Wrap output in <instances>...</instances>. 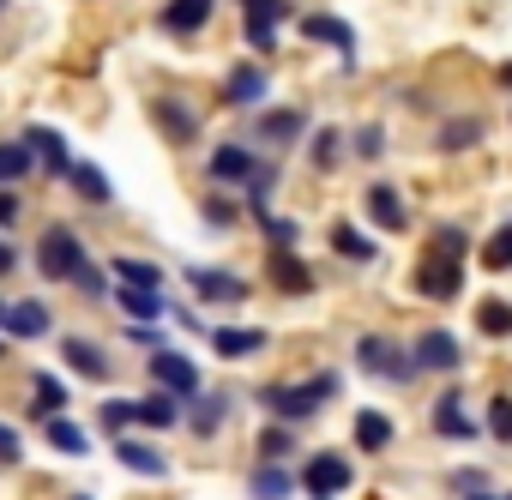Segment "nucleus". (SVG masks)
I'll list each match as a JSON object with an SVG mask.
<instances>
[{
    "label": "nucleus",
    "mask_w": 512,
    "mask_h": 500,
    "mask_svg": "<svg viewBox=\"0 0 512 500\" xmlns=\"http://www.w3.org/2000/svg\"><path fill=\"white\" fill-rule=\"evenodd\" d=\"M326 398H338V374H320V380H308V386H266L260 392V404L278 416V422H308V416H320V404Z\"/></svg>",
    "instance_id": "nucleus-1"
},
{
    "label": "nucleus",
    "mask_w": 512,
    "mask_h": 500,
    "mask_svg": "<svg viewBox=\"0 0 512 500\" xmlns=\"http://www.w3.org/2000/svg\"><path fill=\"white\" fill-rule=\"evenodd\" d=\"M79 260H85V241H79V235H73L67 223H49V229H43V241H37V272H43V278H61V284H67Z\"/></svg>",
    "instance_id": "nucleus-2"
},
{
    "label": "nucleus",
    "mask_w": 512,
    "mask_h": 500,
    "mask_svg": "<svg viewBox=\"0 0 512 500\" xmlns=\"http://www.w3.org/2000/svg\"><path fill=\"white\" fill-rule=\"evenodd\" d=\"M356 362H362L368 374H380V380H398V386H410V380H416L410 350H404V344H392V338H380V332H368V338L356 344Z\"/></svg>",
    "instance_id": "nucleus-3"
},
{
    "label": "nucleus",
    "mask_w": 512,
    "mask_h": 500,
    "mask_svg": "<svg viewBox=\"0 0 512 500\" xmlns=\"http://www.w3.org/2000/svg\"><path fill=\"white\" fill-rule=\"evenodd\" d=\"M350 482H356V464H350V458H338V452H314V458H308V470H302L308 500H338Z\"/></svg>",
    "instance_id": "nucleus-4"
},
{
    "label": "nucleus",
    "mask_w": 512,
    "mask_h": 500,
    "mask_svg": "<svg viewBox=\"0 0 512 500\" xmlns=\"http://www.w3.org/2000/svg\"><path fill=\"white\" fill-rule=\"evenodd\" d=\"M410 362H416V374H458L464 356H458V338L434 326V332H422V338L410 344Z\"/></svg>",
    "instance_id": "nucleus-5"
},
{
    "label": "nucleus",
    "mask_w": 512,
    "mask_h": 500,
    "mask_svg": "<svg viewBox=\"0 0 512 500\" xmlns=\"http://www.w3.org/2000/svg\"><path fill=\"white\" fill-rule=\"evenodd\" d=\"M416 290H422L428 302H452V296L464 290V260L428 254V260H422V278H416Z\"/></svg>",
    "instance_id": "nucleus-6"
},
{
    "label": "nucleus",
    "mask_w": 512,
    "mask_h": 500,
    "mask_svg": "<svg viewBox=\"0 0 512 500\" xmlns=\"http://www.w3.org/2000/svg\"><path fill=\"white\" fill-rule=\"evenodd\" d=\"M187 284H193V296H205V302H247V284L235 278V272H223V266H187Z\"/></svg>",
    "instance_id": "nucleus-7"
},
{
    "label": "nucleus",
    "mask_w": 512,
    "mask_h": 500,
    "mask_svg": "<svg viewBox=\"0 0 512 500\" xmlns=\"http://www.w3.org/2000/svg\"><path fill=\"white\" fill-rule=\"evenodd\" d=\"M151 380H157L163 392H175V398H193V392H199V368H193L181 350H157V356H151Z\"/></svg>",
    "instance_id": "nucleus-8"
},
{
    "label": "nucleus",
    "mask_w": 512,
    "mask_h": 500,
    "mask_svg": "<svg viewBox=\"0 0 512 500\" xmlns=\"http://www.w3.org/2000/svg\"><path fill=\"white\" fill-rule=\"evenodd\" d=\"M428 428H434V434H446V440H476V434H482V422H470V416H464V398H458V392H446V398L428 410Z\"/></svg>",
    "instance_id": "nucleus-9"
},
{
    "label": "nucleus",
    "mask_w": 512,
    "mask_h": 500,
    "mask_svg": "<svg viewBox=\"0 0 512 500\" xmlns=\"http://www.w3.org/2000/svg\"><path fill=\"white\" fill-rule=\"evenodd\" d=\"M253 169H260V163H253L247 145H217V151H211V181H217V187H247Z\"/></svg>",
    "instance_id": "nucleus-10"
},
{
    "label": "nucleus",
    "mask_w": 512,
    "mask_h": 500,
    "mask_svg": "<svg viewBox=\"0 0 512 500\" xmlns=\"http://www.w3.org/2000/svg\"><path fill=\"white\" fill-rule=\"evenodd\" d=\"M19 139H25V151H31L49 175H67V163H73V157H67V139H61L55 127H25Z\"/></svg>",
    "instance_id": "nucleus-11"
},
{
    "label": "nucleus",
    "mask_w": 512,
    "mask_h": 500,
    "mask_svg": "<svg viewBox=\"0 0 512 500\" xmlns=\"http://www.w3.org/2000/svg\"><path fill=\"white\" fill-rule=\"evenodd\" d=\"M368 217H374V229H392V235H398V229L410 223L404 193H398L392 181H374V187H368Z\"/></svg>",
    "instance_id": "nucleus-12"
},
{
    "label": "nucleus",
    "mask_w": 512,
    "mask_h": 500,
    "mask_svg": "<svg viewBox=\"0 0 512 500\" xmlns=\"http://www.w3.org/2000/svg\"><path fill=\"white\" fill-rule=\"evenodd\" d=\"M61 356H67V368H73L79 380H109V374H115V368H109V350L91 344V338H67Z\"/></svg>",
    "instance_id": "nucleus-13"
},
{
    "label": "nucleus",
    "mask_w": 512,
    "mask_h": 500,
    "mask_svg": "<svg viewBox=\"0 0 512 500\" xmlns=\"http://www.w3.org/2000/svg\"><path fill=\"white\" fill-rule=\"evenodd\" d=\"M211 7H217V0H169V7H163V31L169 37H193V31H205V19H211Z\"/></svg>",
    "instance_id": "nucleus-14"
},
{
    "label": "nucleus",
    "mask_w": 512,
    "mask_h": 500,
    "mask_svg": "<svg viewBox=\"0 0 512 500\" xmlns=\"http://www.w3.org/2000/svg\"><path fill=\"white\" fill-rule=\"evenodd\" d=\"M247 494H253V500H290V494H296V476H290L278 458H266L260 470L247 476Z\"/></svg>",
    "instance_id": "nucleus-15"
},
{
    "label": "nucleus",
    "mask_w": 512,
    "mask_h": 500,
    "mask_svg": "<svg viewBox=\"0 0 512 500\" xmlns=\"http://www.w3.org/2000/svg\"><path fill=\"white\" fill-rule=\"evenodd\" d=\"M0 326H7L13 338H43L49 332V308L43 302H7L0 308Z\"/></svg>",
    "instance_id": "nucleus-16"
},
{
    "label": "nucleus",
    "mask_w": 512,
    "mask_h": 500,
    "mask_svg": "<svg viewBox=\"0 0 512 500\" xmlns=\"http://www.w3.org/2000/svg\"><path fill=\"white\" fill-rule=\"evenodd\" d=\"M302 37H308V43H326V49H344V55H356V31H350L344 19H332V13H314V19H302Z\"/></svg>",
    "instance_id": "nucleus-17"
},
{
    "label": "nucleus",
    "mask_w": 512,
    "mask_h": 500,
    "mask_svg": "<svg viewBox=\"0 0 512 500\" xmlns=\"http://www.w3.org/2000/svg\"><path fill=\"white\" fill-rule=\"evenodd\" d=\"M482 133H488V127H482L476 115H458V121H446V127L434 133V151H440V157H458V151L482 145Z\"/></svg>",
    "instance_id": "nucleus-18"
},
{
    "label": "nucleus",
    "mask_w": 512,
    "mask_h": 500,
    "mask_svg": "<svg viewBox=\"0 0 512 500\" xmlns=\"http://www.w3.org/2000/svg\"><path fill=\"white\" fill-rule=\"evenodd\" d=\"M272 284H278V290H290V296H308V290H314L308 266L296 260V247H272Z\"/></svg>",
    "instance_id": "nucleus-19"
},
{
    "label": "nucleus",
    "mask_w": 512,
    "mask_h": 500,
    "mask_svg": "<svg viewBox=\"0 0 512 500\" xmlns=\"http://www.w3.org/2000/svg\"><path fill=\"white\" fill-rule=\"evenodd\" d=\"M266 91H272V79H266L260 67H235V73H229V85H223V97H229V103H241V109L266 103Z\"/></svg>",
    "instance_id": "nucleus-20"
},
{
    "label": "nucleus",
    "mask_w": 512,
    "mask_h": 500,
    "mask_svg": "<svg viewBox=\"0 0 512 500\" xmlns=\"http://www.w3.org/2000/svg\"><path fill=\"white\" fill-rule=\"evenodd\" d=\"M115 458H121L127 470H139V476H163V470H169V458H163L157 446H145V440H127V434H115Z\"/></svg>",
    "instance_id": "nucleus-21"
},
{
    "label": "nucleus",
    "mask_w": 512,
    "mask_h": 500,
    "mask_svg": "<svg viewBox=\"0 0 512 500\" xmlns=\"http://www.w3.org/2000/svg\"><path fill=\"white\" fill-rule=\"evenodd\" d=\"M157 127H163L175 145H193V139H199V115H193L187 103H169V97L157 103Z\"/></svg>",
    "instance_id": "nucleus-22"
},
{
    "label": "nucleus",
    "mask_w": 512,
    "mask_h": 500,
    "mask_svg": "<svg viewBox=\"0 0 512 500\" xmlns=\"http://www.w3.org/2000/svg\"><path fill=\"white\" fill-rule=\"evenodd\" d=\"M211 350H217V356H229V362H235V356H260V350H266V332H241V326H217V332H211Z\"/></svg>",
    "instance_id": "nucleus-23"
},
{
    "label": "nucleus",
    "mask_w": 512,
    "mask_h": 500,
    "mask_svg": "<svg viewBox=\"0 0 512 500\" xmlns=\"http://www.w3.org/2000/svg\"><path fill=\"white\" fill-rule=\"evenodd\" d=\"M109 272H115V284H127V290H163V266H151V260H133V254H121Z\"/></svg>",
    "instance_id": "nucleus-24"
},
{
    "label": "nucleus",
    "mask_w": 512,
    "mask_h": 500,
    "mask_svg": "<svg viewBox=\"0 0 512 500\" xmlns=\"http://www.w3.org/2000/svg\"><path fill=\"white\" fill-rule=\"evenodd\" d=\"M392 434H398V428H392L386 410H362V416H356V446H362V452H386Z\"/></svg>",
    "instance_id": "nucleus-25"
},
{
    "label": "nucleus",
    "mask_w": 512,
    "mask_h": 500,
    "mask_svg": "<svg viewBox=\"0 0 512 500\" xmlns=\"http://www.w3.org/2000/svg\"><path fill=\"white\" fill-rule=\"evenodd\" d=\"M302 127H308V115H302V109H272V115L260 121V139H272V145H296V139H302Z\"/></svg>",
    "instance_id": "nucleus-26"
},
{
    "label": "nucleus",
    "mask_w": 512,
    "mask_h": 500,
    "mask_svg": "<svg viewBox=\"0 0 512 500\" xmlns=\"http://www.w3.org/2000/svg\"><path fill=\"white\" fill-rule=\"evenodd\" d=\"M61 181H73L91 205H109V199H115V187L103 181V169H97V163H67V175H61Z\"/></svg>",
    "instance_id": "nucleus-27"
},
{
    "label": "nucleus",
    "mask_w": 512,
    "mask_h": 500,
    "mask_svg": "<svg viewBox=\"0 0 512 500\" xmlns=\"http://www.w3.org/2000/svg\"><path fill=\"white\" fill-rule=\"evenodd\" d=\"M25 175H37V157L25 151V139H7V145H0V187H13Z\"/></svg>",
    "instance_id": "nucleus-28"
},
{
    "label": "nucleus",
    "mask_w": 512,
    "mask_h": 500,
    "mask_svg": "<svg viewBox=\"0 0 512 500\" xmlns=\"http://www.w3.org/2000/svg\"><path fill=\"white\" fill-rule=\"evenodd\" d=\"M139 422H145V428H175V422H181V398H175V392L139 398Z\"/></svg>",
    "instance_id": "nucleus-29"
},
{
    "label": "nucleus",
    "mask_w": 512,
    "mask_h": 500,
    "mask_svg": "<svg viewBox=\"0 0 512 500\" xmlns=\"http://www.w3.org/2000/svg\"><path fill=\"white\" fill-rule=\"evenodd\" d=\"M332 254H344V260H356V266H368V260H374V241H368L362 229H350V223H338V229H332Z\"/></svg>",
    "instance_id": "nucleus-30"
},
{
    "label": "nucleus",
    "mask_w": 512,
    "mask_h": 500,
    "mask_svg": "<svg viewBox=\"0 0 512 500\" xmlns=\"http://www.w3.org/2000/svg\"><path fill=\"white\" fill-rule=\"evenodd\" d=\"M115 302H121L133 320H157V314H163V290H127V284H115Z\"/></svg>",
    "instance_id": "nucleus-31"
},
{
    "label": "nucleus",
    "mask_w": 512,
    "mask_h": 500,
    "mask_svg": "<svg viewBox=\"0 0 512 500\" xmlns=\"http://www.w3.org/2000/svg\"><path fill=\"white\" fill-rule=\"evenodd\" d=\"M223 416H229V398H223V392H217V398H199V392H193V434H217Z\"/></svg>",
    "instance_id": "nucleus-32"
},
{
    "label": "nucleus",
    "mask_w": 512,
    "mask_h": 500,
    "mask_svg": "<svg viewBox=\"0 0 512 500\" xmlns=\"http://www.w3.org/2000/svg\"><path fill=\"white\" fill-rule=\"evenodd\" d=\"M49 446H55V452H73V458H85V452H91L85 428H79V422H61V416H49Z\"/></svg>",
    "instance_id": "nucleus-33"
},
{
    "label": "nucleus",
    "mask_w": 512,
    "mask_h": 500,
    "mask_svg": "<svg viewBox=\"0 0 512 500\" xmlns=\"http://www.w3.org/2000/svg\"><path fill=\"white\" fill-rule=\"evenodd\" d=\"M476 332L482 338H512V302H482L476 308Z\"/></svg>",
    "instance_id": "nucleus-34"
},
{
    "label": "nucleus",
    "mask_w": 512,
    "mask_h": 500,
    "mask_svg": "<svg viewBox=\"0 0 512 500\" xmlns=\"http://www.w3.org/2000/svg\"><path fill=\"white\" fill-rule=\"evenodd\" d=\"M482 266H488V272H512V223H500V229L482 241Z\"/></svg>",
    "instance_id": "nucleus-35"
},
{
    "label": "nucleus",
    "mask_w": 512,
    "mask_h": 500,
    "mask_svg": "<svg viewBox=\"0 0 512 500\" xmlns=\"http://www.w3.org/2000/svg\"><path fill=\"white\" fill-rule=\"evenodd\" d=\"M31 386H37V410H31V416H55V410L67 404V386H61L55 374H37Z\"/></svg>",
    "instance_id": "nucleus-36"
},
{
    "label": "nucleus",
    "mask_w": 512,
    "mask_h": 500,
    "mask_svg": "<svg viewBox=\"0 0 512 500\" xmlns=\"http://www.w3.org/2000/svg\"><path fill=\"white\" fill-rule=\"evenodd\" d=\"M97 416H103V428H109V434H127V428L139 422V404H133V398H109Z\"/></svg>",
    "instance_id": "nucleus-37"
},
{
    "label": "nucleus",
    "mask_w": 512,
    "mask_h": 500,
    "mask_svg": "<svg viewBox=\"0 0 512 500\" xmlns=\"http://www.w3.org/2000/svg\"><path fill=\"white\" fill-rule=\"evenodd\" d=\"M272 187H278V169H253V175H247V205L260 211V217H266V205H272Z\"/></svg>",
    "instance_id": "nucleus-38"
},
{
    "label": "nucleus",
    "mask_w": 512,
    "mask_h": 500,
    "mask_svg": "<svg viewBox=\"0 0 512 500\" xmlns=\"http://www.w3.org/2000/svg\"><path fill=\"white\" fill-rule=\"evenodd\" d=\"M241 13H247V25H284L290 0H241Z\"/></svg>",
    "instance_id": "nucleus-39"
},
{
    "label": "nucleus",
    "mask_w": 512,
    "mask_h": 500,
    "mask_svg": "<svg viewBox=\"0 0 512 500\" xmlns=\"http://www.w3.org/2000/svg\"><path fill=\"white\" fill-rule=\"evenodd\" d=\"M464 247H470V235H464L458 223H440V229H434V247H428V254H446V260H464Z\"/></svg>",
    "instance_id": "nucleus-40"
},
{
    "label": "nucleus",
    "mask_w": 512,
    "mask_h": 500,
    "mask_svg": "<svg viewBox=\"0 0 512 500\" xmlns=\"http://www.w3.org/2000/svg\"><path fill=\"white\" fill-rule=\"evenodd\" d=\"M290 452H296V428L290 422H278V428L260 434V458H290Z\"/></svg>",
    "instance_id": "nucleus-41"
},
{
    "label": "nucleus",
    "mask_w": 512,
    "mask_h": 500,
    "mask_svg": "<svg viewBox=\"0 0 512 500\" xmlns=\"http://www.w3.org/2000/svg\"><path fill=\"white\" fill-rule=\"evenodd\" d=\"M482 428H488L494 440H506V446H512V398H494V404H488V416H482Z\"/></svg>",
    "instance_id": "nucleus-42"
},
{
    "label": "nucleus",
    "mask_w": 512,
    "mask_h": 500,
    "mask_svg": "<svg viewBox=\"0 0 512 500\" xmlns=\"http://www.w3.org/2000/svg\"><path fill=\"white\" fill-rule=\"evenodd\" d=\"M344 157V139H338V127H320V139H314V169H332Z\"/></svg>",
    "instance_id": "nucleus-43"
},
{
    "label": "nucleus",
    "mask_w": 512,
    "mask_h": 500,
    "mask_svg": "<svg viewBox=\"0 0 512 500\" xmlns=\"http://www.w3.org/2000/svg\"><path fill=\"white\" fill-rule=\"evenodd\" d=\"M266 241L272 247H296L302 241V223L296 217H266Z\"/></svg>",
    "instance_id": "nucleus-44"
},
{
    "label": "nucleus",
    "mask_w": 512,
    "mask_h": 500,
    "mask_svg": "<svg viewBox=\"0 0 512 500\" xmlns=\"http://www.w3.org/2000/svg\"><path fill=\"white\" fill-rule=\"evenodd\" d=\"M67 284H79V296H103V290H109V278H103V272H97V266H91V260H79V266H73V278H67Z\"/></svg>",
    "instance_id": "nucleus-45"
},
{
    "label": "nucleus",
    "mask_w": 512,
    "mask_h": 500,
    "mask_svg": "<svg viewBox=\"0 0 512 500\" xmlns=\"http://www.w3.org/2000/svg\"><path fill=\"white\" fill-rule=\"evenodd\" d=\"M205 223H211V229H229V223H235V205H229V199H205Z\"/></svg>",
    "instance_id": "nucleus-46"
},
{
    "label": "nucleus",
    "mask_w": 512,
    "mask_h": 500,
    "mask_svg": "<svg viewBox=\"0 0 512 500\" xmlns=\"http://www.w3.org/2000/svg\"><path fill=\"white\" fill-rule=\"evenodd\" d=\"M247 43L260 49V55H272L278 49V25H247Z\"/></svg>",
    "instance_id": "nucleus-47"
},
{
    "label": "nucleus",
    "mask_w": 512,
    "mask_h": 500,
    "mask_svg": "<svg viewBox=\"0 0 512 500\" xmlns=\"http://www.w3.org/2000/svg\"><path fill=\"white\" fill-rule=\"evenodd\" d=\"M380 145H386L380 127H362V133H356V157H380Z\"/></svg>",
    "instance_id": "nucleus-48"
},
{
    "label": "nucleus",
    "mask_w": 512,
    "mask_h": 500,
    "mask_svg": "<svg viewBox=\"0 0 512 500\" xmlns=\"http://www.w3.org/2000/svg\"><path fill=\"white\" fill-rule=\"evenodd\" d=\"M452 488H458V494H482V470H458Z\"/></svg>",
    "instance_id": "nucleus-49"
},
{
    "label": "nucleus",
    "mask_w": 512,
    "mask_h": 500,
    "mask_svg": "<svg viewBox=\"0 0 512 500\" xmlns=\"http://www.w3.org/2000/svg\"><path fill=\"white\" fill-rule=\"evenodd\" d=\"M19 211H25V205H19L13 193H0V229H13V223H19Z\"/></svg>",
    "instance_id": "nucleus-50"
},
{
    "label": "nucleus",
    "mask_w": 512,
    "mask_h": 500,
    "mask_svg": "<svg viewBox=\"0 0 512 500\" xmlns=\"http://www.w3.org/2000/svg\"><path fill=\"white\" fill-rule=\"evenodd\" d=\"M0 458H7V464L19 458V434H13V428H0Z\"/></svg>",
    "instance_id": "nucleus-51"
},
{
    "label": "nucleus",
    "mask_w": 512,
    "mask_h": 500,
    "mask_svg": "<svg viewBox=\"0 0 512 500\" xmlns=\"http://www.w3.org/2000/svg\"><path fill=\"white\" fill-rule=\"evenodd\" d=\"M13 266H19V254H13V247H7V241H0V278H7Z\"/></svg>",
    "instance_id": "nucleus-52"
},
{
    "label": "nucleus",
    "mask_w": 512,
    "mask_h": 500,
    "mask_svg": "<svg viewBox=\"0 0 512 500\" xmlns=\"http://www.w3.org/2000/svg\"><path fill=\"white\" fill-rule=\"evenodd\" d=\"M500 85H512V61H506V67H500Z\"/></svg>",
    "instance_id": "nucleus-53"
},
{
    "label": "nucleus",
    "mask_w": 512,
    "mask_h": 500,
    "mask_svg": "<svg viewBox=\"0 0 512 500\" xmlns=\"http://www.w3.org/2000/svg\"><path fill=\"white\" fill-rule=\"evenodd\" d=\"M476 500H512V494H488V488H482V494H476Z\"/></svg>",
    "instance_id": "nucleus-54"
},
{
    "label": "nucleus",
    "mask_w": 512,
    "mask_h": 500,
    "mask_svg": "<svg viewBox=\"0 0 512 500\" xmlns=\"http://www.w3.org/2000/svg\"><path fill=\"white\" fill-rule=\"evenodd\" d=\"M79 500H85V494H79Z\"/></svg>",
    "instance_id": "nucleus-55"
}]
</instances>
